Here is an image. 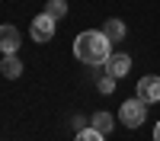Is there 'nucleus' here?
<instances>
[{
  "mask_svg": "<svg viewBox=\"0 0 160 141\" xmlns=\"http://www.w3.org/2000/svg\"><path fill=\"white\" fill-rule=\"evenodd\" d=\"M138 99H144L151 106V103H160V77L157 74H144L138 80Z\"/></svg>",
  "mask_w": 160,
  "mask_h": 141,
  "instance_id": "7ed1b4c3",
  "label": "nucleus"
},
{
  "mask_svg": "<svg viewBox=\"0 0 160 141\" xmlns=\"http://www.w3.org/2000/svg\"><path fill=\"white\" fill-rule=\"evenodd\" d=\"M112 55V38L106 35L102 29H87L74 38V58H80L90 68H99L106 64V58Z\"/></svg>",
  "mask_w": 160,
  "mask_h": 141,
  "instance_id": "f257e3e1",
  "label": "nucleus"
},
{
  "mask_svg": "<svg viewBox=\"0 0 160 141\" xmlns=\"http://www.w3.org/2000/svg\"><path fill=\"white\" fill-rule=\"evenodd\" d=\"M102 32L112 38V42H122L125 38V23L122 19H106V26H102Z\"/></svg>",
  "mask_w": 160,
  "mask_h": 141,
  "instance_id": "1a4fd4ad",
  "label": "nucleus"
},
{
  "mask_svg": "<svg viewBox=\"0 0 160 141\" xmlns=\"http://www.w3.org/2000/svg\"><path fill=\"white\" fill-rule=\"evenodd\" d=\"M102 68H106V74H109V77H115V80H118V77H125V74L131 71V58L125 55V51H112V55L106 58Z\"/></svg>",
  "mask_w": 160,
  "mask_h": 141,
  "instance_id": "39448f33",
  "label": "nucleus"
},
{
  "mask_svg": "<svg viewBox=\"0 0 160 141\" xmlns=\"http://www.w3.org/2000/svg\"><path fill=\"white\" fill-rule=\"evenodd\" d=\"M90 125L96 128V132H102V135H109L112 128H115V119L109 112H93V119H90Z\"/></svg>",
  "mask_w": 160,
  "mask_h": 141,
  "instance_id": "6e6552de",
  "label": "nucleus"
},
{
  "mask_svg": "<svg viewBox=\"0 0 160 141\" xmlns=\"http://www.w3.org/2000/svg\"><path fill=\"white\" fill-rule=\"evenodd\" d=\"M55 23L48 13H38V16L32 19V38L35 42H51V35H55Z\"/></svg>",
  "mask_w": 160,
  "mask_h": 141,
  "instance_id": "423d86ee",
  "label": "nucleus"
},
{
  "mask_svg": "<svg viewBox=\"0 0 160 141\" xmlns=\"http://www.w3.org/2000/svg\"><path fill=\"white\" fill-rule=\"evenodd\" d=\"M74 141H102V132H96L93 125H90V128H80Z\"/></svg>",
  "mask_w": 160,
  "mask_h": 141,
  "instance_id": "9b49d317",
  "label": "nucleus"
},
{
  "mask_svg": "<svg viewBox=\"0 0 160 141\" xmlns=\"http://www.w3.org/2000/svg\"><path fill=\"white\" fill-rule=\"evenodd\" d=\"M0 74H3L7 80H16V77L22 74V61H19L16 55H7L3 61H0Z\"/></svg>",
  "mask_w": 160,
  "mask_h": 141,
  "instance_id": "0eeeda50",
  "label": "nucleus"
},
{
  "mask_svg": "<svg viewBox=\"0 0 160 141\" xmlns=\"http://www.w3.org/2000/svg\"><path fill=\"white\" fill-rule=\"evenodd\" d=\"M96 83H99V93H112V90H115V77H109V74H102V77H99Z\"/></svg>",
  "mask_w": 160,
  "mask_h": 141,
  "instance_id": "f8f14e48",
  "label": "nucleus"
},
{
  "mask_svg": "<svg viewBox=\"0 0 160 141\" xmlns=\"http://www.w3.org/2000/svg\"><path fill=\"white\" fill-rule=\"evenodd\" d=\"M19 45H22L19 29H16V26H10V23H3V26H0V51H3V55H16Z\"/></svg>",
  "mask_w": 160,
  "mask_h": 141,
  "instance_id": "20e7f679",
  "label": "nucleus"
},
{
  "mask_svg": "<svg viewBox=\"0 0 160 141\" xmlns=\"http://www.w3.org/2000/svg\"><path fill=\"white\" fill-rule=\"evenodd\" d=\"M45 13H48L51 19H64V16H68V3H64V0H48Z\"/></svg>",
  "mask_w": 160,
  "mask_h": 141,
  "instance_id": "9d476101",
  "label": "nucleus"
},
{
  "mask_svg": "<svg viewBox=\"0 0 160 141\" xmlns=\"http://www.w3.org/2000/svg\"><path fill=\"white\" fill-rule=\"evenodd\" d=\"M154 141H160V122L154 125Z\"/></svg>",
  "mask_w": 160,
  "mask_h": 141,
  "instance_id": "ddd939ff",
  "label": "nucleus"
},
{
  "mask_svg": "<svg viewBox=\"0 0 160 141\" xmlns=\"http://www.w3.org/2000/svg\"><path fill=\"white\" fill-rule=\"evenodd\" d=\"M144 119H148V103L144 99H125L122 106H118V122H122L125 128H141Z\"/></svg>",
  "mask_w": 160,
  "mask_h": 141,
  "instance_id": "f03ea898",
  "label": "nucleus"
}]
</instances>
